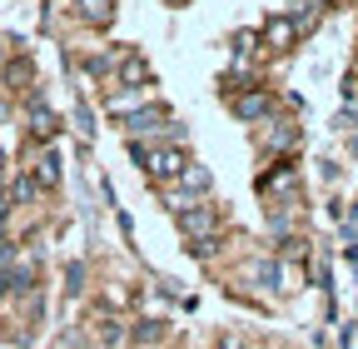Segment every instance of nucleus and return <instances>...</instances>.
<instances>
[{"instance_id": "nucleus-8", "label": "nucleus", "mask_w": 358, "mask_h": 349, "mask_svg": "<svg viewBox=\"0 0 358 349\" xmlns=\"http://www.w3.org/2000/svg\"><path fill=\"white\" fill-rule=\"evenodd\" d=\"M185 185H189V190H204L209 174H204V170H185Z\"/></svg>"}, {"instance_id": "nucleus-10", "label": "nucleus", "mask_w": 358, "mask_h": 349, "mask_svg": "<svg viewBox=\"0 0 358 349\" xmlns=\"http://www.w3.org/2000/svg\"><path fill=\"white\" fill-rule=\"evenodd\" d=\"M224 349H239V339H224Z\"/></svg>"}, {"instance_id": "nucleus-4", "label": "nucleus", "mask_w": 358, "mask_h": 349, "mask_svg": "<svg viewBox=\"0 0 358 349\" xmlns=\"http://www.w3.org/2000/svg\"><path fill=\"white\" fill-rule=\"evenodd\" d=\"M30 130H35V135H40V140H50V135H55V130H60V125H55V115H50V110H35V120H30Z\"/></svg>"}, {"instance_id": "nucleus-3", "label": "nucleus", "mask_w": 358, "mask_h": 349, "mask_svg": "<svg viewBox=\"0 0 358 349\" xmlns=\"http://www.w3.org/2000/svg\"><path fill=\"white\" fill-rule=\"evenodd\" d=\"M268 105H274L268 95H244L234 110H239V120H259V115H268Z\"/></svg>"}, {"instance_id": "nucleus-9", "label": "nucleus", "mask_w": 358, "mask_h": 349, "mask_svg": "<svg viewBox=\"0 0 358 349\" xmlns=\"http://www.w3.org/2000/svg\"><path fill=\"white\" fill-rule=\"evenodd\" d=\"M140 339H159V320H145L140 324Z\"/></svg>"}, {"instance_id": "nucleus-1", "label": "nucleus", "mask_w": 358, "mask_h": 349, "mask_svg": "<svg viewBox=\"0 0 358 349\" xmlns=\"http://www.w3.org/2000/svg\"><path fill=\"white\" fill-rule=\"evenodd\" d=\"M150 170H155V174H164V180L185 174V150H159V155H150Z\"/></svg>"}, {"instance_id": "nucleus-2", "label": "nucleus", "mask_w": 358, "mask_h": 349, "mask_svg": "<svg viewBox=\"0 0 358 349\" xmlns=\"http://www.w3.org/2000/svg\"><path fill=\"white\" fill-rule=\"evenodd\" d=\"M264 35H268V46H274V50H284L299 30H294V20H268V30H264Z\"/></svg>"}, {"instance_id": "nucleus-5", "label": "nucleus", "mask_w": 358, "mask_h": 349, "mask_svg": "<svg viewBox=\"0 0 358 349\" xmlns=\"http://www.w3.org/2000/svg\"><path fill=\"white\" fill-rule=\"evenodd\" d=\"M30 75H35V70H30V60H10V65H6V80L15 85V90H20V85H25Z\"/></svg>"}, {"instance_id": "nucleus-6", "label": "nucleus", "mask_w": 358, "mask_h": 349, "mask_svg": "<svg viewBox=\"0 0 358 349\" xmlns=\"http://www.w3.org/2000/svg\"><path fill=\"white\" fill-rule=\"evenodd\" d=\"M120 75H129V80H150V65H145L140 55H129V60L120 65Z\"/></svg>"}, {"instance_id": "nucleus-7", "label": "nucleus", "mask_w": 358, "mask_h": 349, "mask_svg": "<svg viewBox=\"0 0 358 349\" xmlns=\"http://www.w3.org/2000/svg\"><path fill=\"white\" fill-rule=\"evenodd\" d=\"M35 174H40V180H45V185H55V180H60V170H55V155H45Z\"/></svg>"}]
</instances>
